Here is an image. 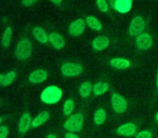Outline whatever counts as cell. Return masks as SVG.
<instances>
[{"label":"cell","instance_id":"8992f818","mask_svg":"<svg viewBox=\"0 0 158 138\" xmlns=\"http://www.w3.org/2000/svg\"><path fill=\"white\" fill-rule=\"evenodd\" d=\"M112 107L115 110V112L123 113L127 109V101L121 95L115 93L112 95Z\"/></svg>","mask_w":158,"mask_h":138},{"label":"cell","instance_id":"5b68a950","mask_svg":"<svg viewBox=\"0 0 158 138\" xmlns=\"http://www.w3.org/2000/svg\"><path fill=\"white\" fill-rule=\"evenodd\" d=\"M145 28V22L143 18L141 16H135L133 20L131 21L129 26V33L131 36H140L142 35V31Z\"/></svg>","mask_w":158,"mask_h":138},{"label":"cell","instance_id":"4316f807","mask_svg":"<svg viewBox=\"0 0 158 138\" xmlns=\"http://www.w3.org/2000/svg\"><path fill=\"white\" fill-rule=\"evenodd\" d=\"M8 134H9V129L7 126H5V125L0 126V138H7Z\"/></svg>","mask_w":158,"mask_h":138},{"label":"cell","instance_id":"f546056e","mask_svg":"<svg viewBox=\"0 0 158 138\" xmlns=\"http://www.w3.org/2000/svg\"><path fill=\"white\" fill-rule=\"evenodd\" d=\"M47 138H56V136H55L54 134H50V135H48Z\"/></svg>","mask_w":158,"mask_h":138},{"label":"cell","instance_id":"5bb4252c","mask_svg":"<svg viewBox=\"0 0 158 138\" xmlns=\"http://www.w3.org/2000/svg\"><path fill=\"white\" fill-rule=\"evenodd\" d=\"M110 65L112 67H114L115 69H118V70H125L131 66L130 61L126 58H113L110 61Z\"/></svg>","mask_w":158,"mask_h":138},{"label":"cell","instance_id":"d6986e66","mask_svg":"<svg viewBox=\"0 0 158 138\" xmlns=\"http://www.w3.org/2000/svg\"><path fill=\"white\" fill-rule=\"evenodd\" d=\"M110 89V84L108 83H105V82H99V83L94 84L93 85V93L94 95H103L104 93H106Z\"/></svg>","mask_w":158,"mask_h":138},{"label":"cell","instance_id":"1f68e13d","mask_svg":"<svg viewBox=\"0 0 158 138\" xmlns=\"http://www.w3.org/2000/svg\"><path fill=\"white\" fill-rule=\"evenodd\" d=\"M156 85L158 88V71H157V78H156Z\"/></svg>","mask_w":158,"mask_h":138},{"label":"cell","instance_id":"277c9868","mask_svg":"<svg viewBox=\"0 0 158 138\" xmlns=\"http://www.w3.org/2000/svg\"><path fill=\"white\" fill-rule=\"evenodd\" d=\"M61 73L66 77H77L82 73V67L77 63H65L62 65Z\"/></svg>","mask_w":158,"mask_h":138},{"label":"cell","instance_id":"cb8c5ba5","mask_svg":"<svg viewBox=\"0 0 158 138\" xmlns=\"http://www.w3.org/2000/svg\"><path fill=\"white\" fill-rule=\"evenodd\" d=\"M74 108H75V103L73 99H67L64 104V107H63V111L65 116H70L72 112L74 111Z\"/></svg>","mask_w":158,"mask_h":138},{"label":"cell","instance_id":"ac0fdd59","mask_svg":"<svg viewBox=\"0 0 158 138\" xmlns=\"http://www.w3.org/2000/svg\"><path fill=\"white\" fill-rule=\"evenodd\" d=\"M49 116H50L49 112H47V111L41 112V113H39L37 116H36L35 119H34V120H33V123H31V125H33L34 127L40 126V125H42L44 122H47V121H48Z\"/></svg>","mask_w":158,"mask_h":138},{"label":"cell","instance_id":"d4e9b609","mask_svg":"<svg viewBox=\"0 0 158 138\" xmlns=\"http://www.w3.org/2000/svg\"><path fill=\"white\" fill-rule=\"evenodd\" d=\"M97 6L102 12H107L108 11V5L105 0H98Z\"/></svg>","mask_w":158,"mask_h":138},{"label":"cell","instance_id":"7402d4cb","mask_svg":"<svg viewBox=\"0 0 158 138\" xmlns=\"http://www.w3.org/2000/svg\"><path fill=\"white\" fill-rule=\"evenodd\" d=\"M106 120V112L104 109H98L94 113V123L97 125H102Z\"/></svg>","mask_w":158,"mask_h":138},{"label":"cell","instance_id":"f1b7e54d","mask_svg":"<svg viewBox=\"0 0 158 138\" xmlns=\"http://www.w3.org/2000/svg\"><path fill=\"white\" fill-rule=\"evenodd\" d=\"M36 1H28V0H26V1H22V5L23 6H26V7H29V6H33L35 5Z\"/></svg>","mask_w":158,"mask_h":138},{"label":"cell","instance_id":"2e32d148","mask_svg":"<svg viewBox=\"0 0 158 138\" xmlns=\"http://www.w3.org/2000/svg\"><path fill=\"white\" fill-rule=\"evenodd\" d=\"M110 45V40L106 37H97L92 41V46L95 51H102Z\"/></svg>","mask_w":158,"mask_h":138},{"label":"cell","instance_id":"44dd1931","mask_svg":"<svg viewBox=\"0 0 158 138\" xmlns=\"http://www.w3.org/2000/svg\"><path fill=\"white\" fill-rule=\"evenodd\" d=\"M93 90V86L91 85L90 82H84V83L80 85V89H79V94L82 98H87L89 97V95L91 94V91Z\"/></svg>","mask_w":158,"mask_h":138},{"label":"cell","instance_id":"30bf717a","mask_svg":"<svg viewBox=\"0 0 158 138\" xmlns=\"http://www.w3.org/2000/svg\"><path fill=\"white\" fill-rule=\"evenodd\" d=\"M48 78V73H47L46 70L44 69H38V70H35L29 75L28 80L31 83L37 84V83H41L44 80Z\"/></svg>","mask_w":158,"mask_h":138},{"label":"cell","instance_id":"52a82bcc","mask_svg":"<svg viewBox=\"0 0 158 138\" xmlns=\"http://www.w3.org/2000/svg\"><path fill=\"white\" fill-rule=\"evenodd\" d=\"M85 28H86V22L84 20H76L69 25L68 27V33H69L70 36H74V37H77V36H80L82 33L85 31Z\"/></svg>","mask_w":158,"mask_h":138},{"label":"cell","instance_id":"603a6c76","mask_svg":"<svg viewBox=\"0 0 158 138\" xmlns=\"http://www.w3.org/2000/svg\"><path fill=\"white\" fill-rule=\"evenodd\" d=\"M11 37H12L11 27H7V29H6L5 33H3V37H2V46L3 48H8V46L10 45Z\"/></svg>","mask_w":158,"mask_h":138},{"label":"cell","instance_id":"3957f363","mask_svg":"<svg viewBox=\"0 0 158 138\" xmlns=\"http://www.w3.org/2000/svg\"><path fill=\"white\" fill-rule=\"evenodd\" d=\"M31 52H33V44L28 39H22L15 48V56L21 61L28 58Z\"/></svg>","mask_w":158,"mask_h":138},{"label":"cell","instance_id":"4fadbf2b","mask_svg":"<svg viewBox=\"0 0 158 138\" xmlns=\"http://www.w3.org/2000/svg\"><path fill=\"white\" fill-rule=\"evenodd\" d=\"M31 123H33V120H31V116L28 113L23 114L20 119V122H19V131H20V133H26L28 131L29 126L31 125Z\"/></svg>","mask_w":158,"mask_h":138},{"label":"cell","instance_id":"7a4b0ae2","mask_svg":"<svg viewBox=\"0 0 158 138\" xmlns=\"http://www.w3.org/2000/svg\"><path fill=\"white\" fill-rule=\"evenodd\" d=\"M84 116L81 113H76L70 116L64 123V127L67 129L69 133H76L80 132L84 127Z\"/></svg>","mask_w":158,"mask_h":138},{"label":"cell","instance_id":"e0dca14e","mask_svg":"<svg viewBox=\"0 0 158 138\" xmlns=\"http://www.w3.org/2000/svg\"><path fill=\"white\" fill-rule=\"evenodd\" d=\"M16 78V73L15 71H9L6 75H1L0 76V83L2 86H7L9 84H11L12 82L15 80Z\"/></svg>","mask_w":158,"mask_h":138},{"label":"cell","instance_id":"83f0119b","mask_svg":"<svg viewBox=\"0 0 158 138\" xmlns=\"http://www.w3.org/2000/svg\"><path fill=\"white\" fill-rule=\"evenodd\" d=\"M65 138H79V137L75 133H69L68 132V133L65 134Z\"/></svg>","mask_w":158,"mask_h":138},{"label":"cell","instance_id":"ffe728a7","mask_svg":"<svg viewBox=\"0 0 158 138\" xmlns=\"http://www.w3.org/2000/svg\"><path fill=\"white\" fill-rule=\"evenodd\" d=\"M86 24L90 27L91 29H94V30H101L102 29V24L98 18H95L94 16L89 15L86 18Z\"/></svg>","mask_w":158,"mask_h":138},{"label":"cell","instance_id":"9a60e30c","mask_svg":"<svg viewBox=\"0 0 158 138\" xmlns=\"http://www.w3.org/2000/svg\"><path fill=\"white\" fill-rule=\"evenodd\" d=\"M33 35L40 43H47L49 42V35L46 33L44 28L41 27H34L33 28Z\"/></svg>","mask_w":158,"mask_h":138},{"label":"cell","instance_id":"ba28073f","mask_svg":"<svg viewBox=\"0 0 158 138\" xmlns=\"http://www.w3.org/2000/svg\"><path fill=\"white\" fill-rule=\"evenodd\" d=\"M135 43H136V46H138L139 50L146 51L152 46L153 39H152L149 34H142V35H140L139 37H136Z\"/></svg>","mask_w":158,"mask_h":138},{"label":"cell","instance_id":"9c48e42d","mask_svg":"<svg viewBox=\"0 0 158 138\" xmlns=\"http://www.w3.org/2000/svg\"><path fill=\"white\" fill-rule=\"evenodd\" d=\"M110 3L120 13H128L132 7L131 0H116V1H112Z\"/></svg>","mask_w":158,"mask_h":138},{"label":"cell","instance_id":"4dcf8cb0","mask_svg":"<svg viewBox=\"0 0 158 138\" xmlns=\"http://www.w3.org/2000/svg\"><path fill=\"white\" fill-rule=\"evenodd\" d=\"M52 3H54V5H62V1H52Z\"/></svg>","mask_w":158,"mask_h":138},{"label":"cell","instance_id":"d6a6232c","mask_svg":"<svg viewBox=\"0 0 158 138\" xmlns=\"http://www.w3.org/2000/svg\"><path fill=\"white\" fill-rule=\"evenodd\" d=\"M155 119H156V121H157V122H158V112H157V114H156Z\"/></svg>","mask_w":158,"mask_h":138},{"label":"cell","instance_id":"6da1fadb","mask_svg":"<svg viewBox=\"0 0 158 138\" xmlns=\"http://www.w3.org/2000/svg\"><path fill=\"white\" fill-rule=\"evenodd\" d=\"M62 96H63V92L61 89L55 85H51L42 91L41 101L47 105H53L61 101Z\"/></svg>","mask_w":158,"mask_h":138},{"label":"cell","instance_id":"484cf974","mask_svg":"<svg viewBox=\"0 0 158 138\" xmlns=\"http://www.w3.org/2000/svg\"><path fill=\"white\" fill-rule=\"evenodd\" d=\"M152 133L149 131H143V132H140V133L136 135L135 138H152Z\"/></svg>","mask_w":158,"mask_h":138},{"label":"cell","instance_id":"7c38bea8","mask_svg":"<svg viewBox=\"0 0 158 138\" xmlns=\"http://www.w3.org/2000/svg\"><path fill=\"white\" fill-rule=\"evenodd\" d=\"M136 132V126L133 123H127V124H123L121 126L118 127L117 129V133L121 136H132L134 135Z\"/></svg>","mask_w":158,"mask_h":138},{"label":"cell","instance_id":"8fae6325","mask_svg":"<svg viewBox=\"0 0 158 138\" xmlns=\"http://www.w3.org/2000/svg\"><path fill=\"white\" fill-rule=\"evenodd\" d=\"M49 42H50L51 45L54 49H56V50H60V49L64 48V45H65L64 38L57 33H52L49 35Z\"/></svg>","mask_w":158,"mask_h":138}]
</instances>
